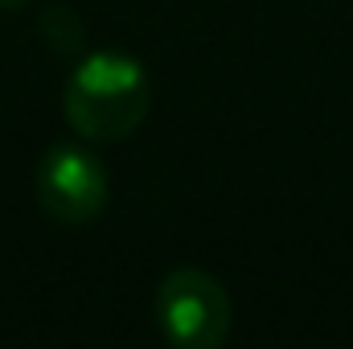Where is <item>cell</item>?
<instances>
[{
	"instance_id": "1",
	"label": "cell",
	"mask_w": 353,
	"mask_h": 349,
	"mask_svg": "<svg viewBox=\"0 0 353 349\" xmlns=\"http://www.w3.org/2000/svg\"><path fill=\"white\" fill-rule=\"evenodd\" d=\"M62 107H66L70 128L83 140L111 144V140L132 136L144 123L152 107V83L136 58L119 50H99L74 66Z\"/></svg>"
},
{
	"instance_id": "2",
	"label": "cell",
	"mask_w": 353,
	"mask_h": 349,
	"mask_svg": "<svg viewBox=\"0 0 353 349\" xmlns=\"http://www.w3.org/2000/svg\"><path fill=\"white\" fill-rule=\"evenodd\" d=\"M157 325L185 349H214L230 333V296L218 275L201 267H176L157 288Z\"/></svg>"
},
{
	"instance_id": "3",
	"label": "cell",
	"mask_w": 353,
	"mask_h": 349,
	"mask_svg": "<svg viewBox=\"0 0 353 349\" xmlns=\"http://www.w3.org/2000/svg\"><path fill=\"white\" fill-rule=\"evenodd\" d=\"M37 201L62 226H87L107 206V169L79 144H58L37 165Z\"/></svg>"
},
{
	"instance_id": "4",
	"label": "cell",
	"mask_w": 353,
	"mask_h": 349,
	"mask_svg": "<svg viewBox=\"0 0 353 349\" xmlns=\"http://www.w3.org/2000/svg\"><path fill=\"white\" fill-rule=\"evenodd\" d=\"M41 37H46V46H50L58 58H74V54H83V41H87L79 12L66 8V4H50V8L41 12Z\"/></svg>"
},
{
	"instance_id": "5",
	"label": "cell",
	"mask_w": 353,
	"mask_h": 349,
	"mask_svg": "<svg viewBox=\"0 0 353 349\" xmlns=\"http://www.w3.org/2000/svg\"><path fill=\"white\" fill-rule=\"evenodd\" d=\"M25 4H29V0H0L4 12H17V8H25Z\"/></svg>"
}]
</instances>
